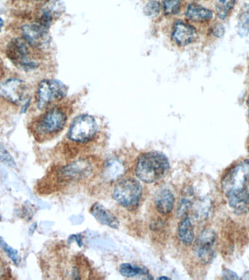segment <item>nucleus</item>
Returning a JSON list of instances; mask_svg holds the SVG:
<instances>
[{
  "label": "nucleus",
  "mask_w": 249,
  "mask_h": 280,
  "mask_svg": "<svg viewBox=\"0 0 249 280\" xmlns=\"http://www.w3.org/2000/svg\"><path fill=\"white\" fill-rule=\"evenodd\" d=\"M66 121V114L61 109H52L36 122L35 132L39 136L55 135L63 130Z\"/></svg>",
  "instance_id": "nucleus-7"
},
{
  "label": "nucleus",
  "mask_w": 249,
  "mask_h": 280,
  "mask_svg": "<svg viewBox=\"0 0 249 280\" xmlns=\"http://www.w3.org/2000/svg\"><path fill=\"white\" fill-rule=\"evenodd\" d=\"M221 189L230 207L237 215L249 211V160L230 169L221 180Z\"/></svg>",
  "instance_id": "nucleus-1"
},
{
  "label": "nucleus",
  "mask_w": 249,
  "mask_h": 280,
  "mask_svg": "<svg viewBox=\"0 0 249 280\" xmlns=\"http://www.w3.org/2000/svg\"><path fill=\"white\" fill-rule=\"evenodd\" d=\"M5 271H6V268L3 265L0 264V277H2L5 274Z\"/></svg>",
  "instance_id": "nucleus-33"
},
{
  "label": "nucleus",
  "mask_w": 249,
  "mask_h": 280,
  "mask_svg": "<svg viewBox=\"0 0 249 280\" xmlns=\"http://www.w3.org/2000/svg\"><path fill=\"white\" fill-rule=\"evenodd\" d=\"M31 48L24 38H14L7 46V55L15 66L21 69L26 71L36 69L38 63L32 55Z\"/></svg>",
  "instance_id": "nucleus-4"
},
{
  "label": "nucleus",
  "mask_w": 249,
  "mask_h": 280,
  "mask_svg": "<svg viewBox=\"0 0 249 280\" xmlns=\"http://www.w3.org/2000/svg\"><path fill=\"white\" fill-rule=\"evenodd\" d=\"M0 160L7 167L16 168V162L12 155L7 150L6 147L0 144Z\"/></svg>",
  "instance_id": "nucleus-25"
},
{
  "label": "nucleus",
  "mask_w": 249,
  "mask_h": 280,
  "mask_svg": "<svg viewBox=\"0 0 249 280\" xmlns=\"http://www.w3.org/2000/svg\"><path fill=\"white\" fill-rule=\"evenodd\" d=\"M34 1H41V0H34Z\"/></svg>",
  "instance_id": "nucleus-38"
},
{
  "label": "nucleus",
  "mask_w": 249,
  "mask_h": 280,
  "mask_svg": "<svg viewBox=\"0 0 249 280\" xmlns=\"http://www.w3.org/2000/svg\"><path fill=\"white\" fill-rule=\"evenodd\" d=\"M180 5H181L180 0H165L163 7H164L165 14H175L180 11Z\"/></svg>",
  "instance_id": "nucleus-26"
},
{
  "label": "nucleus",
  "mask_w": 249,
  "mask_h": 280,
  "mask_svg": "<svg viewBox=\"0 0 249 280\" xmlns=\"http://www.w3.org/2000/svg\"><path fill=\"white\" fill-rule=\"evenodd\" d=\"M119 272L124 277L133 278L139 276H148V271L145 267L130 264V263H123L120 266Z\"/></svg>",
  "instance_id": "nucleus-21"
},
{
  "label": "nucleus",
  "mask_w": 249,
  "mask_h": 280,
  "mask_svg": "<svg viewBox=\"0 0 249 280\" xmlns=\"http://www.w3.org/2000/svg\"><path fill=\"white\" fill-rule=\"evenodd\" d=\"M5 21L3 20V18L0 17V33H1L2 29H3V27H4Z\"/></svg>",
  "instance_id": "nucleus-34"
},
{
  "label": "nucleus",
  "mask_w": 249,
  "mask_h": 280,
  "mask_svg": "<svg viewBox=\"0 0 249 280\" xmlns=\"http://www.w3.org/2000/svg\"><path fill=\"white\" fill-rule=\"evenodd\" d=\"M125 169L124 164L122 161L118 159H110L104 167L103 176L108 180H116L124 174Z\"/></svg>",
  "instance_id": "nucleus-18"
},
{
  "label": "nucleus",
  "mask_w": 249,
  "mask_h": 280,
  "mask_svg": "<svg viewBox=\"0 0 249 280\" xmlns=\"http://www.w3.org/2000/svg\"><path fill=\"white\" fill-rule=\"evenodd\" d=\"M31 99H29L28 101L24 102L23 104V106L21 107V113H26L27 110H28V107H29L30 105H31Z\"/></svg>",
  "instance_id": "nucleus-31"
},
{
  "label": "nucleus",
  "mask_w": 249,
  "mask_h": 280,
  "mask_svg": "<svg viewBox=\"0 0 249 280\" xmlns=\"http://www.w3.org/2000/svg\"><path fill=\"white\" fill-rule=\"evenodd\" d=\"M28 95L29 88L28 84L21 79H8L0 83V96L14 105L24 103Z\"/></svg>",
  "instance_id": "nucleus-10"
},
{
  "label": "nucleus",
  "mask_w": 249,
  "mask_h": 280,
  "mask_svg": "<svg viewBox=\"0 0 249 280\" xmlns=\"http://www.w3.org/2000/svg\"><path fill=\"white\" fill-rule=\"evenodd\" d=\"M237 34L240 38L249 35V4H244L239 13L237 24Z\"/></svg>",
  "instance_id": "nucleus-20"
},
{
  "label": "nucleus",
  "mask_w": 249,
  "mask_h": 280,
  "mask_svg": "<svg viewBox=\"0 0 249 280\" xmlns=\"http://www.w3.org/2000/svg\"><path fill=\"white\" fill-rule=\"evenodd\" d=\"M247 107H248V115L249 118V96L248 97V100H247Z\"/></svg>",
  "instance_id": "nucleus-36"
},
{
  "label": "nucleus",
  "mask_w": 249,
  "mask_h": 280,
  "mask_svg": "<svg viewBox=\"0 0 249 280\" xmlns=\"http://www.w3.org/2000/svg\"><path fill=\"white\" fill-rule=\"evenodd\" d=\"M97 130V124L93 117L82 115L73 120L68 136L72 142L86 143L96 135Z\"/></svg>",
  "instance_id": "nucleus-9"
},
{
  "label": "nucleus",
  "mask_w": 249,
  "mask_h": 280,
  "mask_svg": "<svg viewBox=\"0 0 249 280\" xmlns=\"http://www.w3.org/2000/svg\"><path fill=\"white\" fill-rule=\"evenodd\" d=\"M0 246H1L3 251L6 253L8 258L12 261V262L16 266H18L20 262H21V256H19L18 251L14 248H13L12 246H10L3 238H0Z\"/></svg>",
  "instance_id": "nucleus-23"
},
{
  "label": "nucleus",
  "mask_w": 249,
  "mask_h": 280,
  "mask_svg": "<svg viewBox=\"0 0 249 280\" xmlns=\"http://www.w3.org/2000/svg\"><path fill=\"white\" fill-rule=\"evenodd\" d=\"M225 27L222 25H217L214 27L213 29V34L215 37H218V38H220L225 35Z\"/></svg>",
  "instance_id": "nucleus-28"
},
{
  "label": "nucleus",
  "mask_w": 249,
  "mask_h": 280,
  "mask_svg": "<svg viewBox=\"0 0 249 280\" xmlns=\"http://www.w3.org/2000/svg\"><path fill=\"white\" fill-rule=\"evenodd\" d=\"M193 215L197 220H205L208 219L213 207L211 199L202 198L193 204Z\"/></svg>",
  "instance_id": "nucleus-19"
},
{
  "label": "nucleus",
  "mask_w": 249,
  "mask_h": 280,
  "mask_svg": "<svg viewBox=\"0 0 249 280\" xmlns=\"http://www.w3.org/2000/svg\"><path fill=\"white\" fill-rule=\"evenodd\" d=\"M94 172V164L90 159H79L61 167L57 172L58 182H79L91 177Z\"/></svg>",
  "instance_id": "nucleus-5"
},
{
  "label": "nucleus",
  "mask_w": 249,
  "mask_h": 280,
  "mask_svg": "<svg viewBox=\"0 0 249 280\" xmlns=\"http://www.w3.org/2000/svg\"><path fill=\"white\" fill-rule=\"evenodd\" d=\"M67 94L66 85L56 80H44L37 89V105L41 110L46 108L55 100H61Z\"/></svg>",
  "instance_id": "nucleus-8"
},
{
  "label": "nucleus",
  "mask_w": 249,
  "mask_h": 280,
  "mask_svg": "<svg viewBox=\"0 0 249 280\" xmlns=\"http://www.w3.org/2000/svg\"><path fill=\"white\" fill-rule=\"evenodd\" d=\"M192 197H193V192H188L187 194L184 196L183 199H181V202H180L178 208L179 216H186V214L188 212L189 209L191 208L193 204Z\"/></svg>",
  "instance_id": "nucleus-24"
},
{
  "label": "nucleus",
  "mask_w": 249,
  "mask_h": 280,
  "mask_svg": "<svg viewBox=\"0 0 249 280\" xmlns=\"http://www.w3.org/2000/svg\"><path fill=\"white\" fill-rule=\"evenodd\" d=\"M23 214H24V219L27 221H30L33 219V211L31 206L25 205L23 209Z\"/></svg>",
  "instance_id": "nucleus-30"
},
{
  "label": "nucleus",
  "mask_w": 249,
  "mask_h": 280,
  "mask_svg": "<svg viewBox=\"0 0 249 280\" xmlns=\"http://www.w3.org/2000/svg\"><path fill=\"white\" fill-rule=\"evenodd\" d=\"M196 31L191 25L178 22L175 25L172 39L180 46H186L195 39Z\"/></svg>",
  "instance_id": "nucleus-13"
},
{
  "label": "nucleus",
  "mask_w": 249,
  "mask_h": 280,
  "mask_svg": "<svg viewBox=\"0 0 249 280\" xmlns=\"http://www.w3.org/2000/svg\"><path fill=\"white\" fill-rule=\"evenodd\" d=\"M186 16L188 19L193 21L205 22L210 21L213 18V13L205 7L191 4L187 8Z\"/></svg>",
  "instance_id": "nucleus-17"
},
{
  "label": "nucleus",
  "mask_w": 249,
  "mask_h": 280,
  "mask_svg": "<svg viewBox=\"0 0 249 280\" xmlns=\"http://www.w3.org/2000/svg\"><path fill=\"white\" fill-rule=\"evenodd\" d=\"M169 170V162L161 152H147L137 161L135 173L142 182L151 184L163 178Z\"/></svg>",
  "instance_id": "nucleus-2"
},
{
  "label": "nucleus",
  "mask_w": 249,
  "mask_h": 280,
  "mask_svg": "<svg viewBox=\"0 0 249 280\" xmlns=\"http://www.w3.org/2000/svg\"><path fill=\"white\" fill-rule=\"evenodd\" d=\"M48 29L49 28L37 21L23 25L21 33L23 38L31 48L43 50L49 46L51 41Z\"/></svg>",
  "instance_id": "nucleus-11"
},
{
  "label": "nucleus",
  "mask_w": 249,
  "mask_h": 280,
  "mask_svg": "<svg viewBox=\"0 0 249 280\" xmlns=\"http://www.w3.org/2000/svg\"><path fill=\"white\" fill-rule=\"evenodd\" d=\"M66 10L64 3L62 0H47L40 8L39 19L41 23L46 28H49L52 21L60 17Z\"/></svg>",
  "instance_id": "nucleus-12"
},
{
  "label": "nucleus",
  "mask_w": 249,
  "mask_h": 280,
  "mask_svg": "<svg viewBox=\"0 0 249 280\" xmlns=\"http://www.w3.org/2000/svg\"><path fill=\"white\" fill-rule=\"evenodd\" d=\"M237 0H215V11L220 20H225L236 5Z\"/></svg>",
  "instance_id": "nucleus-22"
},
{
  "label": "nucleus",
  "mask_w": 249,
  "mask_h": 280,
  "mask_svg": "<svg viewBox=\"0 0 249 280\" xmlns=\"http://www.w3.org/2000/svg\"><path fill=\"white\" fill-rule=\"evenodd\" d=\"M217 234L213 229H205L193 241V252L197 260L202 264H207L213 261L216 249Z\"/></svg>",
  "instance_id": "nucleus-6"
},
{
  "label": "nucleus",
  "mask_w": 249,
  "mask_h": 280,
  "mask_svg": "<svg viewBox=\"0 0 249 280\" xmlns=\"http://www.w3.org/2000/svg\"><path fill=\"white\" fill-rule=\"evenodd\" d=\"M160 9H161V8H160V3L158 2L151 1L147 3L143 11H144V13L146 16H153L158 14L160 13Z\"/></svg>",
  "instance_id": "nucleus-27"
},
{
  "label": "nucleus",
  "mask_w": 249,
  "mask_h": 280,
  "mask_svg": "<svg viewBox=\"0 0 249 280\" xmlns=\"http://www.w3.org/2000/svg\"><path fill=\"white\" fill-rule=\"evenodd\" d=\"M177 238L185 246H190L193 244L195 239L194 228L188 216H184L183 219L179 223Z\"/></svg>",
  "instance_id": "nucleus-15"
},
{
  "label": "nucleus",
  "mask_w": 249,
  "mask_h": 280,
  "mask_svg": "<svg viewBox=\"0 0 249 280\" xmlns=\"http://www.w3.org/2000/svg\"><path fill=\"white\" fill-rule=\"evenodd\" d=\"M143 188L139 181L133 177L121 179L115 186L113 197L118 204L128 209H133L139 204Z\"/></svg>",
  "instance_id": "nucleus-3"
},
{
  "label": "nucleus",
  "mask_w": 249,
  "mask_h": 280,
  "mask_svg": "<svg viewBox=\"0 0 249 280\" xmlns=\"http://www.w3.org/2000/svg\"><path fill=\"white\" fill-rule=\"evenodd\" d=\"M92 216L104 225L108 226L113 229H118L120 226L119 221L111 212L105 208L103 205L95 203L90 209Z\"/></svg>",
  "instance_id": "nucleus-14"
},
{
  "label": "nucleus",
  "mask_w": 249,
  "mask_h": 280,
  "mask_svg": "<svg viewBox=\"0 0 249 280\" xmlns=\"http://www.w3.org/2000/svg\"><path fill=\"white\" fill-rule=\"evenodd\" d=\"M175 196L168 189L162 191L155 200L157 211L162 215H168L173 211L175 206Z\"/></svg>",
  "instance_id": "nucleus-16"
},
{
  "label": "nucleus",
  "mask_w": 249,
  "mask_h": 280,
  "mask_svg": "<svg viewBox=\"0 0 249 280\" xmlns=\"http://www.w3.org/2000/svg\"><path fill=\"white\" fill-rule=\"evenodd\" d=\"M158 279H170V278L167 277V276H161V277H159Z\"/></svg>",
  "instance_id": "nucleus-35"
},
{
  "label": "nucleus",
  "mask_w": 249,
  "mask_h": 280,
  "mask_svg": "<svg viewBox=\"0 0 249 280\" xmlns=\"http://www.w3.org/2000/svg\"><path fill=\"white\" fill-rule=\"evenodd\" d=\"M36 228L37 223H34V224H32L31 227H30L29 234L31 235V236H33V234H34L35 232H36Z\"/></svg>",
  "instance_id": "nucleus-32"
},
{
  "label": "nucleus",
  "mask_w": 249,
  "mask_h": 280,
  "mask_svg": "<svg viewBox=\"0 0 249 280\" xmlns=\"http://www.w3.org/2000/svg\"><path fill=\"white\" fill-rule=\"evenodd\" d=\"M223 276L225 279H239L238 276L236 273L230 269L225 268L223 271Z\"/></svg>",
  "instance_id": "nucleus-29"
},
{
  "label": "nucleus",
  "mask_w": 249,
  "mask_h": 280,
  "mask_svg": "<svg viewBox=\"0 0 249 280\" xmlns=\"http://www.w3.org/2000/svg\"><path fill=\"white\" fill-rule=\"evenodd\" d=\"M2 219H3V217H2L1 215H0V221H2Z\"/></svg>",
  "instance_id": "nucleus-37"
}]
</instances>
